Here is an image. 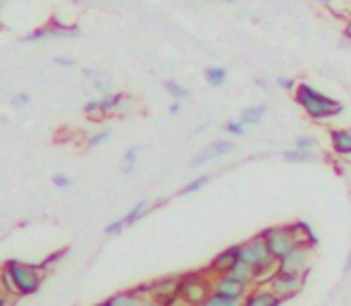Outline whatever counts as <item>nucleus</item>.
I'll return each mask as SVG.
<instances>
[{
	"label": "nucleus",
	"mask_w": 351,
	"mask_h": 306,
	"mask_svg": "<svg viewBox=\"0 0 351 306\" xmlns=\"http://www.w3.org/2000/svg\"><path fill=\"white\" fill-rule=\"evenodd\" d=\"M294 101L311 120L315 122H325V120H335L344 113V103L337 101V98L328 96L323 93L320 89L311 86L308 82H301L296 84L294 89Z\"/></svg>",
	"instance_id": "2"
},
{
	"label": "nucleus",
	"mask_w": 351,
	"mask_h": 306,
	"mask_svg": "<svg viewBox=\"0 0 351 306\" xmlns=\"http://www.w3.org/2000/svg\"><path fill=\"white\" fill-rule=\"evenodd\" d=\"M143 294L136 287L125 290V292H115L106 299V306H143Z\"/></svg>",
	"instance_id": "17"
},
{
	"label": "nucleus",
	"mask_w": 351,
	"mask_h": 306,
	"mask_svg": "<svg viewBox=\"0 0 351 306\" xmlns=\"http://www.w3.org/2000/svg\"><path fill=\"white\" fill-rule=\"evenodd\" d=\"M112 139V130H98V132H93V134H88V139H86V146L88 149H101V146H106L108 141Z\"/></svg>",
	"instance_id": "26"
},
{
	"label": "nucleus",
	"mask_w": 351,
	"mask_h": 306,
	"mask_svg": "<svg viewBox=\"0 0 351 306\" xmlns=\"http://www.w3.org/2000/svg\"><path fill=\"white\" fill-rule=\"evenodd\" d=\"M282 158L287 163H315L318 161V151H304V149H285L282 151Z\"/></svg>",
	"instance_id": "22"
},
{
	"label": "nucleus",
	"mask_w": 351,
	"mask_h": 306,
	"mask_svg": "<svg viewBox=\"0 0 351 306\" xmlns=\"http://www.w3.org/2000/svg\"><path fill=\"white\" fill-rule=\"evenodd\" d=\"M282 304H285V299L278 297L268 285H256L244 297V302H241V306H282Z\"/></svg>",
	"instance_id": "15"
},
{
	"label": "nucleus",
	"mask_w": 351,
	"mask_h": 306,
	"mask_svg": "<svg viewBox=\"0 0 351 306\" xmlns=\"http://www.w3.org/2000/svg\"><path fill=\"white\" fill-rule=\"evenodd\" d=\"M182 103H184V101H175V103H172V106H170V115H180V113H182Z\"/></svg>",
	"instance_id": "37"
},
{
	"label": "nucleus",
	"mask_w": 351,
	"mask_h": 306,
	"mask_svg": "<svg viewBox=\"0 0 351 306\" xmlns=\"http://www.w3.org/2000/svg\"><path fill=\"white\" fill-rule=\"evenodd\" d=\"M84 77H86V82L91 84V89L96 93H101V96L110 93V77H108L106 72L91 70V67H86V70H84Z\"/></svg>",
	"instance_id": "18"
},
{
	"label": "nucleus",
	"mask_w": 351,
	"mask_h": 306,
	"mask_svg": "<svg viewBox=\"0 0 351 306\" xmlns=\"http://www.w3.org/2000/svg\"><path fill=\"white\" fill-rule=\"evenodd\" d=\"M74 36H79V27H74V24H62L60 19L53 17L48 24H43V27L29 32L22 41L24 43H38V41H48V38H74Z\"/></svg>",
	"instance_id": "8"
},
{
	"label": "nucleus",
	"mask_w": 351,
	"mask_h": 306,
	"mask_svg": "<svg viewBox=\"0 0 351 306\" xmlns=\"http://www.w3.org/2000/svg\"><path fill=\"white\" fill-rule=\"evenodd\" d=\"M139 156H141V146H130V149L125 151V158H122V172H125V175L134 172L136 163H139Z\"/></svg>",
	"instance_id": "25"
},
{
	"label": "nucleus",
	"mask_w": 351,
	"mask_h": 306,
	"mask_svg": "<svg viewBox=\"0 0 351 306\" xmlns=\"http://www.w3.org/2000/svg\"><path fill=\"white\" fill-rule=\"evenodd\" d=\"M93 306H106V302H101V304H93Z\"/></svg>",
	"instance_id": "44"
},
{
	"label": "nucleus",
	"mask_w": 351,
	"mask_h": 306,
	"mask_svg": "<svg viewBox=\"0 0 351 306\" xmlns=\"http://www.w3.org/2000/svg\"><path fill=\"white\" fill-rule=\"evenodd\" d=\"M315 3H318V5H330L332 0H315Z\"/></svg>",
	"instance_id": "42"
},
{
	"label": "nucleus",
	"mask_w": 351,
	"mask_h": 306,
	"mask_svg": "<svg viewBox=\"0 0 351 306\" xmlns=\"http://www.w3.org/2000/svg\"><path fill=\"white\" fill-rule=\"evenodd\" d=\"M261 235H263L265 244H268V249H270V254H273L275 261H282L287 254H291L296 246L304 244V237H301L296 223L273 225V228L261 230Z\"/></svg>",
	"instance_id": "5"
},
{
	"label": "nucleus",
	"mask_w": 351,
	"mask_h": 306,
	"mask_svg": "<svg viewBox=\"0 0 351 306\" xmlns=\"http://www.w3.org/2000/svg\"><path fill=\"white\" fill-rule=\"evenodd\" d=\"M74 185V180L67 172H56L53 175V187H58V189H67V187H72Z\"/></svg>",
	"instance_id": "32"
},
{
	"label": "nucleus",
	"mask_w": 351,
	"mask_h": 306,
	"mask_svg": "<svg viewBox=\"0 0 351 306\" xmlns=\"http://www.w3.org/2000/svg\"><path fill=\"white\" fill-rule=\"evenodd\" d=\"M32 93H27V91H22V93H14L12 98H10V103H12V108H27V106H32Z\"/></svg>",
	"instance_id": "31"
},
{
	"label": "nucleus",
	"mask_w": 351,
	"mask_h": 306,
	"mask_svg": "<svg viewBox=\"0 0 351 306\" xmlns=\"http://www.w3.org/2000/svg\"><path fill=\"white\" fill-rule=\"evenodd\" d=\"M53 65H58V67H74V58L58 56V58H53Z\"/></svg>",
	"instance_id": "36"
},
{
	"label": "nucleus",
	"mask_w": 351,
	"mask_h": 306,
	"mask_svg": "<svg viewBox=\"0 0 351 306\" xmlns=\"http://www.w3.org/2000/svg\"><path fill=\"white\" fill-rule=\"evenodd\" d=\"M225 132L230 137H234V139H244V137H246V125H241L239 117H237V120H227L225 122Z\"/></svg>",
	"instance_id": "27"
},
{
	"label": "nucleus",
	"mask_w": 351,
	"mask_h": 306,
	"mask_svg": "<svg viewBox=\"0 0 351 306\" xmlns=\"http://www.w3.org/2000/svg\"><path fill=\"white\" fill-rule=\"evenodd\" d=\"M313 244H299L291 254H287L285 259L278 261L280 270H289V273H299V275H308L311 266H313Z\"/></svg>",
	"instance_id": "10"
},
{
	"label": "nucleus",
	"mask_w": 351,
	"mask_h": 306,
	"mask_svg": "<svg viewBox=\"0 0 351 306\" xmlns=\"http://www.w3.org/2000/svg\"><path fill=\"white\" fill-rule=\"evenodd\" d=\"M239 249H241V261H244V263H249L251 268L256 270L258 285H263L265 280H268L270 275L278 270V261L273 259V254H270L268 244H265V239H263V235H261V232L241 242Z\"/></svg>",
	"instance_id": "3"
},
{
	"label": "nucleus",
	"mask_w": 351,
	"mask_h": 306,
	"mask_svg": "<svg viewBox=\"0 0 351 306\" xmlns=\"http://www.w3.org/2000/svg\"><path fill=\"white\" fill-rule=\"evenodd\" d=\"M143 306H167V304L158 302V299H153V297H146V299H143Z\"/></svg>",
	"instance_id": "39"
},
{
	"label": "nucleus",
	"mask_w": 351,
	"mask_h": 306,
	"mask_svg": "<svg viewBox=\"0 0 351 306\" xmlns=\"http://www.w3.org/2000/svg\"><path fill=\"white\" fill-rule=\"evenodd\" d=\"M349 201H351V182H349Z\"/></svg>",
	"instance_id": "43"
},
{
	"label": "nucleus",
	"mask_w": 351,
	"mask_h": 306,
	"mask_svg": "<svg viewBox=\"0 0 351 306\" xmlns=\"http://www.w3.org/2000/svg\"><path fill=\"white\" fill-rule=\"evenodd\" d=\"M136 103L130 93H106L84 103V115L88 120H106V117H125L134 113Z\"/></svg>",
	"instance_id": "4"
},
{
	"label": "nucleus",
	"mask_w": 351,
	"mask_h": 306,
	"mask_svg": "<svg viewBox=\"0 0 351 306\" xmlns=\"http://www.w3.org/2000/svg\"><path fill=\"white\" fill-rule=\"evenodd\" d=\"M151 201L148 199H141V201H136L134 206H132L130 211H127L122 218H117V220H112L110 225L106 228V237H117L120 232H125L127 228H132V225H136L139 220L143 218V215H148L151 213Z\"/></svg>",
	"instance_id": "11"
},
{
	"label": "nucleus",
	"mask_w": 351,
	"mask_h": 306,
	"mask_svg": "<svg viewBox=\"0 0 351 306\" xmlns=\"http://www.w3.org/2000/svg\"><path fill=\"white\" fill-rule=\"evenodd\" d=\"M263 285H268L270 290H273L278 297H282L287 302V299H294L299 297L301 292H304L306 287V275H299V273H289V270H275L273 275H270L268 280H265Z\"/></svg>",
	"instance_id": "7"
},
{
	"label": "nucleus",
	"mask_w": 351,
	"mask_h": 306,
	"mask_svg": "<svg viewBox=\"0 0 351 306\" xmlns=\"http://www.w3.org/2000/svg\"><path fill=\"white\" fill-rule=\"evenodd\" d=\"M201 306H241V302H239V299H230V297H222V294L213 292Z\"/></svg>",
	"instance_id": "28"
},
{
	"label": "nucleus",
	"mask_w": 351,
	"mask_h": 306,
	"mask_svg": "<svg viewBox=\"0 0 351 306\" xmlns=\"http://www.w3.org/2000/svg\"><path fill=\"white\" fill-rule=\"evenodd\" d=\"M210 185V175H199V177H194V180H189L184 187H182L177 194L180 196H194V194H199L204 187H208Z\"/></svg>",
	"instance_id": "23"
},
{
	"label": "nucleus",
	"mask_w": 351,
	"mask_h": 306,
	"mask_svg": "<svg viewBox=\"0 0 351 306\" xmlns=\"http://www.w3.org/2000/svg\"><path fill=\"white\" fill-rule=\"evenodd\" d=\"M330 146L337 156L351 158V127H342V130L330 132Z\"/></svg>",
	"instance_id": "16"
},
{
	"label": "nucleus",
	"mask_w": 351,
	"mask_h": 306,
	"mask_svg": "<svg viewBox=\"0 0 351 306\" xmlns=\"http://www.w3.org/2000/svg\"><path fill=\"white\" fill-rule=\"evenodd\" d=\"M213 294V278L206 270L180 275V299L201 306Z\"/></svg>",
	"instance_id": "6"
},
{
	"label": "nucleus",
	"mask_w": 351,
	"mask_h": 306,
	"mask_svg": "<svg viewBox=\"0 0 351 306\" xmlns=\"http://www.w3.org/2000/svg\"><path fill=\"white\" fill-rule=\"evenodd\" d=\"M204 77H206V84L213 89H222L227 82H230V72L220 65H208L204 70Z\"/></svg>",
	"instance_id": "21"
},
{
	"label": "nucleus",
	"mask_w": 351,
	"mask_h": 306,
	"mask_svg": "<svg viewBox=\"0 0 351 306\" xmlns=\"http://www.w3.org/2000/svg\"><path fill=\"white\" fill-rule=\"evenodd\" d=\"M167 306H194V304H189V302H184V299H180V297H177L175 302H172V304H167Z\"/></svg>",
	"instance_id": "41"
},
{
	"label": "nucleus",
	"mask_w": 351,
	"mask_h": 306,
	"mask_svg": "<svg viewBox=\"0 0 351 306\" xmlns=\"http://www.w3.org/2000/svg\"><path fill=\"white\" fill-rule=\"evenodd\" d=\"M265 115H268V106H265V103H256V106H249V108H244V110L239 113V122H241V125H246V127L261 125Z\"/></svg>",
	"instance_id": "19"
},
{
	"label": "nucleus",
	"mask_w": 351,
	"mask_h": 306,
	"mask_svg": "<svg viewBox=\"0 0 351 306\" xmlns=\"http://www.w3.org/2000/svg\"><path fill=\"white\" fill-rule=\"evenodd\" d=\"M3 3H8V0H0V5H3Z\"/></svg>",
	"instance_id": "45"
},
{
	"label": "nucleus",
	"mask_w": 351,
	"mask_h": 306,
	"mask_svg": "<svg viewBox=\"0 0 351 306\" xmlns=\"http://www.w3.org/2000/svg\"><path fill=\"white\" fill-rule=\"evenodd\" d=\"M344 273H351V249H349V256H347V261H344Z\"/></svg>",
	"instance_id": "40"
},
{
	"label": "nucleus",
	"mask_w": 351,
	"mask_h": 306,
	"mask_svg": "<svg viewBox=\"0 0 351 306\" xmlns=\"http://www.w3.org/2000/svg\"><path fill=\"white\" fill-rule=\"evenodd\" d=\"M296 228H299V232H301V237H304V242L306 244H318V237H315V232H313V228H311L306 220H296Z\"/></svg>",
	"instance_id": "29"
},
{
	"label": "nucleus",
	"mask_w": 351,
	"mask_h": 306,
	"mask_svg": "<svg viewBox=\"0 0 351 306\" xmlns=\"http://www.w3.org/2000/svg\"><path fill=\"white\" fill-rule=\"evenodd\" d=\"M230 275H232V278L239 280V283H244L246 287H251V290H254L256 285H258V278H256V270L251 268L249 263H244V261H241V259L234 263V268L230 270Z\"/></svg>",
	"instance_id": "20"
},
{
	"label": "nucleus",
	"mask_w": 351,
	"mask_h": 306,
	"mask_svg": "<svg viewBox=\"0 0 351 306\" xmlns=\"http://www.w3.org/2000/svg\"><path fill=\"white\" fill-rule=\"evenodd\" d=\"M254 84H256L258 89H268V86H270V82H268V79H263V77H256V79H254Z\"/></svg>",
	"instance_id": "38"
},
{
	"label": "nucleus",
	"mask_w": 351,
	"mask_h": 306,
	"mask_svg": "<svg viewBox=\"0 0 351 306\" xmlns=\"http://www.w3.org/2000/svg\"><path fill=\"white\" fill-rule=\"evenodd\" d=\"M141 290L146 292V297H153L162 304H172L180 297V275H165L153 283H143Z\"/></svg>",
	"instance_id": "9"
},
{
	"label": "nucleus",
	"mask_w": 351,
	"mask_h": 306,
	"mask_svg": "<svg viewBox=\"0 0 351 306\" xmlns=\"http://www.w3.org/2000/svg\"><path fill=\"white\" fill-rule=\"evenodd\" d=\"M239 259H241L239 244H232V246H227V249L217 251V254L213 256V261L208 263V268H206V273H208L210 278H215V275H227L232 268H234V263Z\"/></svg>",
	"instance_id": "12"
},
{
	"label": "nucleus",
	"mask_w": 351,
	"mask_h": 306,
	"mask_svg": "<svg viewBox=\"0 0 351 306\" xmlns=\"http://www.w3.org/2000/svg\"><path fill=\"white\" fill-rule=\"evenodd\" d=\"M213 292L222 294V297L244 302V297L251 292V287H246L244 283H239V280L232 278V275L227 273V275H215V278H213Z\"/></svg>",
	"instance_id": "13"
},
{
	"label": "nucleus",
	"mask_w": 351,
	"mask_h": 306,
	"mask_svg": "<svg viewBox=\"0 0 351 306\" xmlns=\"http://www.w3.org/2000/svg\"><path fill=\"white\" fill-rule=\"evenodd\" d=\"M14 299L10 297L8 287H5V280H3V270H0V306H12Z\"/></svg>",
	"instance_id": "33"
},
{
	"label": "nucleus",
	"mask_w": 351,
	"mask_h": 306,
	"mask_svg": "<svg viewBox=\"0 0 351 306\" xmlns=\"http://www.w3.org/2000/svg\"><path fill=\"white\" fill-rule=\"evenodd\" d=\"M294 146H296V149H304V151H318V144H315V137H311V134L296 137Z\"/></svg>",
	"instance_id": "30"
},
{
	"label": "nucleus",
	"mask_w": 351,
	"mask_h": 306,
	"mask_svg": "<svg viewBox=\"0 0 351 306\" xmlns=\"http://www.w3.org/2000/svg\"><path fill=\"white\" fill-rule=\"evenodd\" d=\"M275 84H278L282 91H294L296 89V82L291 77H275Z\"/></svg>",
	"instance_id": "35"
},
{
	"label": "nucleus",
	"mask_w": 351,
	"mask_h": 306,
	"mask_svg": "<svg viewBox=\"0 0 351 306\" xmlns=\"http://www.w3.org/2000/svg\"><path fill=\"white\" fill-rule=\"evenodd\" d=\"M162 89H165L167 96H172L175 101H186V98H189V89H186L182 82H177V79H167V82H162Z\"/></svg>",
	"instance_id": "24"
},
{
	"label": "nucleus",
	"mask_w": 351,
	"mask_h": 306,
	"mask_svg": "<svg viewBox=\"0 0 351 306\" xmlns=\"http://www.w3.org/2000/svg\"><path fill=\"white\" fill-rule=\"evenodd\" d=\"M3 270V280L5 287H8L10 297L12 299H24V297H34V294L41 292L43 283H46V273L41 263H27V261L19 259H10L0 266Z\"/></svg>",
	"instance_id": "1"
},
{
	"label": "nucleus",
	"mask_w": 351,
	"mask_h": 306,
	"mask_svg": "<svg viewBox=\"0 0 351 306\" xmlns=\"http://www.w3.org/2000/svg\"><path fill=\"white\" fill-rule=\"evenodd\" d=\"M232 151H234V141H232V139H215L213 144H208L206 149H201L194 158H191V167L208 165L210 161H215V158L230 156Z\"/></svg>",
	"instance_id": "14"
},
{
	"label": "nucleus",
	"mask_w": 351,
	"mask_h": 306,
	"mask_svg": "<svg viewBox=\"0 0 351 306\" xmlns=\"http://www.w3.org/2000/svg\"><path fill=\"white\" fill-rule=\"evenodd\" d=\"M65 256H67V249H60V251H58V254H51V256H48V259L46 261H43V268H46V270H51V266H56L58 263V261H62V259H65Z\"/></svg>",
	"instance_id": "34"
}]
</instances>
